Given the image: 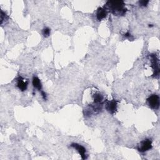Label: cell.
Here are the masks:
<instances>
[{
    "instance_id": "6da1fadb",
    "label": "cell",
    "mask_w": 160,
    "mask_h": 160,
    "mask_svg": "<svg viewBox=\"0 0 160 160\" xmlns=\"http://www.w3.org/2000/svg\"><path fill=\"white\" fill-rule=\"evenodd\" d=\"M104 8L108 9L110 12L116 16H123L127 11V9L125 8V4L123 1L108 2Z\"/></svg>"
},
{
    "instance_id": "7a4b0ae2",
    "label": "cell",
    "mask_w": 160,
    "mask_h": 160,
    "mask_svg": "<svg viewBox=\"0 0 160 160\" xmlns=\"http://www.w3.org/2000/svg\"><path fill=\"white\" fill-rule=\"evenodd\" d=\"M152 148V141L150 139H146L142 141L138 146V150L141 153L148 151Z\"/></svg>"
},
{
    "instance_id": "3957f363",
    "label": "cell",
    "mask_w": 160,
    "mask_h": 160,
    "mask_svg": "<svg viewBox=\"0 0 160 160\" xmlns=\"http://www.w3.org/2000/svg\"><path fill=\"white\" fill-rule=\"evenodd\" d=\"M147 101L150 107L153 109H158L159 106V97L157 95H152L148 99Z\"/></svg>"
},
{
    "instance_id": "277c9868",
    "label": "cell",
    "mask_w": 160,
    "mask_h": 160,
    "mask_svg": "<svg viewBox=\"0 0 160 160\" xmlns=\"http://www.w3.org/2000/svg\"><path fill=\"white\" fill-rule=\"evenodd\" d=\"M71 146L72 148H74L75 150L78 151V152L81 155V157L83 159H86L87 158V155L86 154V149L83 146L80 145L77 143H72L71 144Z\"/></svg>"
},
{
    "instance_id": "5b68a950",
    "label": "cell",
    "mask_w": 160,
    "mask_h": 160,
    "mask_svg": "<svg viewBox=\"0 0 160 160\" xmlns=\"http://www.w3.org/2000/svg\"><path fill=\"white\" fill-rule=\"evenodd\" d=\"M117 106H118V102L113 100L111 101H109L106 104V109L110 113L114 114L116 113L117 110Z\"/></svg>"
},
{
    "instance_id": "8992f818",
    "label": "cell",
    "mask_w": 160,
    "mask_h": 160,
    "mask_svg": "<svg viewBox=\"0 0 160 160\" xmlns=\"http://www.w3.org/2000/svg\"><path fill=\"white\" fill-rule=\"evenodd\" d=\"M28 81L23 78L20 76L17 79V86L21 91H24L26 90L28 87Z\"/></svg>"
},
{
    "instance_id": "52a82bcc",
    "label": "cell",
    "mask_w": 160,
    "mask_h": 160,
    "mask_svg": "<svg viewBox=\"0 0 160 160\" xmlns=\"http://www.w3.org/2000/svg\"><path fill=\"white\" fill-rule=\"evenodd\" d=\"M151 64L152 67L155 71V74L154 75L158 76L159 72V63H158V60L156 58V56L155 55H151Z\"/></svg>"
},
{
    "instance_id": "ba28073f",
    "label": "cell",
    "mask_w": 160,
    "mask_h": 160,
    "mask_svg": "<svg viewBox=\"0 0 160 160\" xmlns=\"http://www.w3.org/2000/svg\"><path fill=\"white\" fill-rule=\"evenodd\" d=\"M107 16V10L104 8H99L97 10L96 17L99 21L104 19Z\"/></svg>"
},
{
    "instance_id": "9c48e42d",
    "label": "cell",
    "mask_w": 160,
    "mask_h": 160,
    "mask_svg": "<svg viewBox=\"0 0 160 160\" xmlns=\"http://www.w3.org/2000/svg\"><path fill=\"white\" fill-rule=\"evenodd\" d=\"M33 85L34 88H35L38 90L42 91V85L41 81H40V79L38 77L34 76L33 78Z\"/></svg>"
},
{
    "instance_id": "30bf717a",
    "label": "cell",
    "mask_w": 160,
    "mask_h": 160,
    "mask_svg": "<svg viewBox=\"0 0 160 160\" xmlns=\"http://www.w3.org/2000/svg\"><path fill=\"white\" fill-rule=\"evenodd\" d=\"M93 99H94V103L96 104H101L103 100V96L100 93H95L93 95Z\"/></svg>"
},
{
    "instance_id": "8fae6325",
    "label": "cell",
    "mask_w": 160,
    "mask_h": 160,
    "mask_svg": "<svg viewBox=\"0 0 160 160\" xmlns=\"http://www.w3.org/2000/svg\"><path fill=\"white\" fill-rule=\"evenodd\" d=\"M51 33V30L49 28H45L43 30V35H44L45 37H48L49 36Z\"/></svg>"
},
{
    "instance_id": "7c38bea8",
    "label": "cell",
    "mask_w": 160,
    "mask_h": 160,
    "mask_svg": "<svg viewBox=\"0 0 160 160\" xmlns=\"http://www.w3.org/2000/svg\"><path fill=\"white\" fill-rule=\"evenodd\" d=\"M148 3H149V1H145V0H143V1H140L139 2L140 5L141 6H146L148 5Z\"/></svg>"
},
{
    "instance_id": "4fadbf2b",
    "label": "cell",
    "mask_w": 160,
    "mask_h": 160,
    "mask_svg": "<svg viewBox=\"0 0 160 160\" xmlns=\"http://www.w3.org/2000/svg\"><path fill=\"white\" fill-rule=\"evenodd\" d=\"M42 96L43 98V99L45 100H46V93L44 92V91H42Z\"/></svg>"
},
{
    "instance_id": "5bb4252c",
    "label": "cell",
    "mask_w": 160,
    "mask_h": 160,
    "mask_svg": "<svg viewBox=\"0 0 160 160\" xmlns=\"http://www.w3.org/2000/svg\"><path fill=\"white\" fill-rule=\"evenodd\" d=\"M125 36L126 37V38H130L131 37V34H129V33H126L125 35Z\"/></svg>"
}]
</instances>
